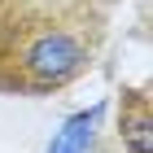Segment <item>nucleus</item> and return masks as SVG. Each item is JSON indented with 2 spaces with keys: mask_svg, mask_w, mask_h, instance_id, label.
<instances>
[{
  "mask_svg": "<svg viewBox=\"0 0 153 153\" xmlns=\"http://www.w3.org/2000/svg\"><path fill=\"white\" fill-rule=\"evenodd\" d=\"M92 57V35L83 31L79 18H48V13H35L26 22L13 26L9 44L0 53V66L9 70L13 88H61L70 83L74 74L88 66Z\"/></svg>",
  "mask_w": 153,
  "mask_h": 153,
  "instance_id": "1",
  "label": "nucleus"
},
{
  "mask_svg": "<svg viewBox=\"0 0 153 153\" xmlns=\"http://www.w3.org/2000/svg\"><path fill=\"white\" fill-rule=\"evenodd\" d=\"M118 127H123V144L131 153H153V118H149V96L144 92H127L123 96V118H118Z\"/></svg>",
  "mask_w": 153,
  "mask_h": 153,
  "instance_id": "2",
  "label": "nucleus"
},
{
  "mask_svg": "<svg viewBox=\"0 0 153 153\" xmlns=\"http://www.w3.org/2000/svg\"><path fill=\"white\" fill-rule=\"evenodd\" d=\"M83 4H88V0H83Z\"/></svg>",
  "mask_w": 153,
  "mask_h": 153,
  "instance_id": "3",
  "label": "nucleus"
}]
</instances>
